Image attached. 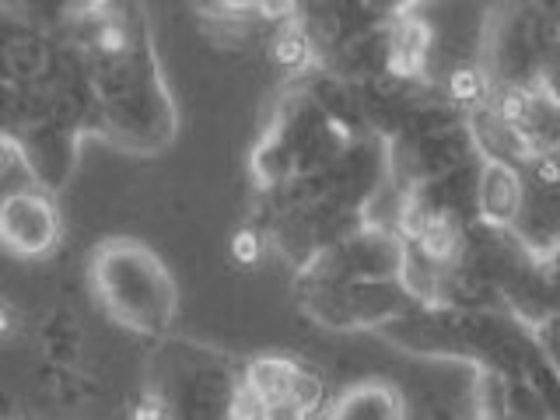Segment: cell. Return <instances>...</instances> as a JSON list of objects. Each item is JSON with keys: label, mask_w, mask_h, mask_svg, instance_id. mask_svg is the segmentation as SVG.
I'll return each mask as SVG.
<instances>
[{"label": "cell", "mask_w": 560, "mask_h": 420, "mask_svg": "<svg viewBox=\"0 0 560 420\" xmlns=\"http://www.w3.org/2000/svg\"><path fill=\"white\" fill-rule=\"evenodd\" d=\"M448 95L455 102H477L483 95V78L477 67H463L448 78Z\"/></svg>", "instance_id": "8992f818"}, {"label": "cell", "mask_w": 560, "mask_h": 420, "mask_svg": "<svg viewBox=\"0 0 560 420\" xmlns=\"http://www.w3.org/2000/svg\"><path fill=\"white\" fill-rule=\"evenodd\" d=\"M130 420H172L168 399L162 389H144L140 399L130 407Z\"/></svg>", "instance_id": "52a82bcc"}, {"label": "cell", "mask_w": 560, "mask_h": 420, "mask_svg": "<svg viewBox=\"0 0 560 420\" xmlns=\"http://www.w3.org/2000/svg\"><path fill=\"white\" fill-rule=\"evenodd\" d=\"M270 57L280 70H302L312 57V43H308V35L298 28L294 22H288L284 28H280L273 35V43H270Z\"/></svg>", "instance_id": "277c9868"}, {"label": "cell", "mask_w": 560, "mask_h": 420, "mask_svg": "<svg viewBox=\"0 0 560 420\" xmlns=\"http://www.w3.org/2000/svg\"><path fill=\"white\" fill-rule=\"evenodd\" d=\"M256 420H308V413L298 407V402H291L284 396V399L259 402V407H256Z\"/></svg>", "instance_id": "ba28073f"}, {"label": "cell", "mask_w": 560, "mask_h": 420, "mask_svg": "<svg viewBox=\"0 0 560 420\" xmlns=\"http://www.w3.org/2000/svg\"><path fill=\"white\" fill-rule=\"evenodd\" d=\"M262 253H267V235L256 224H242L232 235V259L238 267H259Z\"/></svg>", "instance_id": "5b68a950"}, {"label": "cell", "mask_w": 560, "mask_h": 420, "mask_svg": "<svg viewBox=\"0 0 560 420\" xmlns=\"http://www.w3.org/2000/svg\"><path fill=\"white\" fill-rule=\"evenodd\" d=\"M18 326H22V312L14 308L11 298L0 294V340H11L18 332Z\"/></svg>", "instance_id": "9c48e42d"}, {"label": "cell", "mask_w": 560, "mask_h": 420, "mask_svg": "<svg viewBox=\"0 0 560 420\" xmlns=\"http://www.w3.org/2000/svg\"><path fill=\"white\" fill-rule=\"evenodd\" d=\"M477 192H480V210L487 221H498V224L515 221L518 207H522V186L515 179V172L504 162H490L483 168Z\"/></svg>", "instance_id": "3957f363"}, {"label": "cell", "mask_w": 560, "mask_h": 420, "mask_svg": "<svg viewBox=\"0 0 560 420\" xmlns=\"http://www.w3.org/2000/svg\"><path fill=\"white\" fill-rule=\"evenodd\" d=\"M88 284L102 312L116 326L140 332V337L168 332L175 308H179V291H175L168 267L144 242L127 235L95 245L92 262H88Z\"/></svg>", "instance_id": "6da1fadb"}, {"label": "cell", "mask_w": 560, "mask_h": 420, "mask_svg": "<svg viewBox=\"0 0 560 420\" xmlns=\"http://www.w3.org/2000/svg\"><path fill=\"white\" fill-rule=\"evenodd\" d=\"M60 207L46 189H11L0 197V245L18 259H43L60 245Z\"/></svg>", "instance_id": "7a4b0ae2"}, {"label": "cell", "mask_w": 560, "mask_h": 420, "mask_svg": "<svg viewBox=\"0 0 560 420\" xmlns=\"http://www.w3.org/2000/svg\"><path fill=\"white\" fill-rule=\"evenodd\" d=\"M18 158H22V148H18L11 137L0 133V175H4V172L18 162Z\"/></svg>", "instance_id": "30bf717a"}]
</instances>
